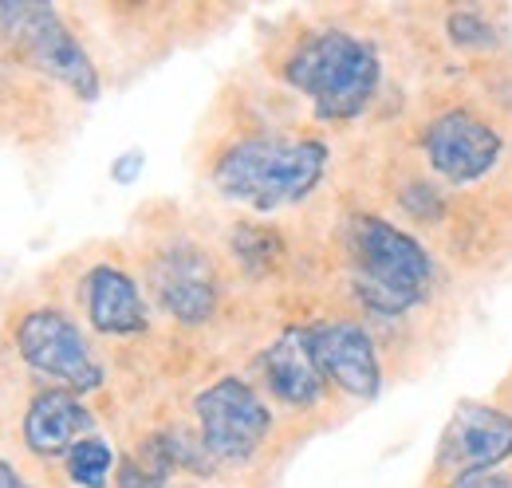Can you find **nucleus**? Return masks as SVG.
Masks as SVG:
<instances>
[{
  "label": "nucleus",
  "mask_w": 512,
  "mask_h": 488,
  "mask_svg": "<svg viewBox=\"0 0 512 488\" xmlns=\"http://www.w3.org/2000/svg\"><path fill=\"white\" fill-rule=\"evenodd\" d=\"M193 414L201 426L197 441L209 453V461H229V465L249 461L272 429L268 406L241 378H217L213 386H205L193 398Z\"/></svg>",
  "instance_id": "nucleus-5"
},
{
  "label": "nucleus",
  "mask_w": 512,
  "mask_h": 488,
  "mask_svg": "<svg viewBox=\"0 0 512 488\" xmlns=\"http://www.w3.org/2000/svg\"><path fill=\"white\" fill-rule=\"evenodd\" d=\"M264 386L284 402V406H316L323 394V374L308 343V327H288L264 355H260Z\"/></svg>",
  "instance_id": "nucleus-12"
},
{
  "label": "nucleus",
  "mask_w": 512,
  "mask_h": 488,
  "mask_svg": "<svg viewBox=\"0 0 512 488\" xmlns=\"http://www.w3.org/2000/svg\"><path fill=\"white\" fill-rule=\"evenodd\" d=\"M446 32L457 48H469V52H477V48H493V44H497L493 24H489L481 12H469V8H465V12H449Z\"/></svg>",
  "instance_id": "nucleus-17"
},
{
  "label": "nucleus",
  "mask_w": 512,
  "mask_h": 488,
  "mask_svg": "<svg viewBox=\"0 0 512 488\" xmlns=\"http://www.w3.org/2000/svg\"><path fill=\"white\" fill-rule=\"evenodd\" d=\"M150 284H154L158 304L166 307L178 323H186V327L205 323L217 311V276H213V264L193 244L166 248L154 260Z\"/></svg>",
  "instance_id": "nucleus-10"
},
{
  "label": "nucleus",
  "mask_w": 512,
  "mask_h": 488,
  "mask_svg": "<svg viewBox=\"0 0 512 488\" xmlns=\"http://www.w3.org/2000/svg\"><path fill=\"white\" fill-rule=\"evenodd\" d=\"M446 488H512V477L501 469H477V473H453Z\"/></svg>",
  "instance_id": "nucleus-19"
},
{
  "label": "nucleus",
  "mask_w": 512,
  "mask_h": 488,
  "mask_svg": "<svg viewBox=\"0 0 512 488\" xmlns=\"http://www.w3.org/2000/svg\"><path fill=\"white\" fill-rule=\"evenodd\" d=\"M83 304H87V319L99 335L123 339V335H142L150 327V311H146L138 284L115 264H95L83 276Z\"/></svg>",
  "instance_id": "nucleus-11"
},
{
  "label": "nucleus",
  "mask_w": 512,
  "mask_h": 488,
  "mask_svg": "<svg viewBox=\"0 0 512 488\" xmlns=\"http://www.w3.org/2000/svg\"><path fill=\"white\" fill-rule=\"evenodd\" d=\"M142 166H146V154H142V150H127V154L115 158L111 178H115L119 185H134L138 182V174H142Z\"/></svg>",
  "instance_id": "nucleus-20"
},
{
  "label": "nucleus",
  "mask_w": 512,
  "mask_h": 488,
  "mask_svg": "<svg viewBox=\"0 0 512 488\" xmlns=\"http://www.w3.org/2000/svg\"><path fill=\"white\" fill-rule=\"evenodd\" d=\"M209 453L201 441H190L182 429L150 433L134 453H127L115 469V488H166L174 469H201Z\"/></svg>",
  "instance_id": "nucleus-14"
},
{
  "label": "nucleus",
  "mask_w": 512,
  "mask_h": 488,
  "mask_svg": "<svg viewBox=\"0 0 512 488\" xmlns=\"http://www.w3.org/2000/svg\"><path fill=\"white\" fill-rule=\"evenodd\" d=\"M16 351L36 374L64 382L71 394H91L103 386V366L91 355L83 331L56 307H36L16 323Z\"/></svg>",
  "instance_id": "nucleus-6"
},
{
  "label": "nucleus",
  "mask_w": 512,
  "mask_h": 488,
  "mask_svg": "<svg viewBox=\"0 0 512 488\" xmlns=\"http://www.w3.org/2000/svg\"><path fill=\"white\" fill-rule=\"evenodd\" d=\"M64 461H67V477L79 488H107L111 473H115V449L103 437L75 441Z\"/></svg>",
  "instance_id": "nucleus-15"
},
{
  "label": "nucleus",
  "mask_w": 512,
  "mask_h": 488,
  "mask_svg": "<svg viewBox=\"0 0 512 488\" xmlns=\"http://www.w3.org/2000/svg\"><path fill=\"white\" fill-rule=\"evenodd\" d=\"M0 488H32V485H28V481H24V477H20V473L0 457Z\"/></svg>",
  "instance_id": "nucleus-21"
},
{
  "label": "nucleus",
  "mask_w": 512,
  "mask_h": 488,
  "mask_svg": "<svg viewBox=\"0 0 512 488\" xmlns=\"http://www.w3.org/2000/svg\"><path fill=\"white\" fill-rule=\"evenodd\" d=\"M347 252L355 268V300L375 315H402L426 300L434 260L410 233L383 217L359 213L347 225Z\"/></svg>",
  "instance_id": "nucleus-3"
},
{
  "label": "nucleus",
  "mask_w": 512,
  "mask_h": 488,
  "mask_svg": "<svg viewBox=\"0 0 512 488\" xmlns=\"http://www.w3.org/2000/svg\"><path fill=\"white\" fill-rule=\"evenodd\" d=\"M0 36H8L36 71L60 79L75 99L95 103L103 83L87 48L71 36L60 12L44 0H0Z\"/></svg>",
  "instance_id": "nucleus-4"
},
{
  "label": "nucleus",
  "mask_w": 512,
  "mask_h": 488,
  "mask_svg": "<svg viewBox=\"0 0 512 488\" xmlns=\"http://www.w3.org/2000/svg\"><path fill=\"white\" fill-rule=\"evenodd\" d=\"M229 248H233V256H237V264H241L245 272H253V276L272 272V264L284 256L280 237H276L272 229H264V225H249V221L233 229Z\"/></svg>",
  "instance_id": "nucleus-16"
},
{
  "label": "nucleus",
  "mask_w": 512,
  "mask_h": 488,
  "mask_svg": "<svg viewBox=\"0 0 512 488\" xmlns=\"http://www.w3.org/2000/svg\"><path fill=\"white\" fill-rule=\"evenodd\" d=\"M327 158L331 154L320 138H241L217 158L213 185L229 201L272 213L304 201L327 174Z\"/></svg>",
  "instance_id": "nucleus-1"
},
{
  "label": "nucleus",
  "mask_w": 512,
  "mask_h": 488,
  "mask_svg": "<svg viewBox=\"0 0 512 488\" xmlns=\"http://www.w3.org/2000/svg\"><path fill=\"white\" fill-rule=\"evenodd\" d=\"M512 457V414L485 406V402H461L438 437V465L453 473H477L497 469Z\"/></svg>",
  "instance_id": "nucleus-9"
},
{
  "label": "nucleus",
  "mask_w": 512,
  "mask_h": 488,
  "mask_svg": "<svg viewBox=\"0 0 512 488\" xmlns=\"http://www.w3.org/2000/svg\"><path fill=\"white\" fill-rule=\"evenodd\" d=\"M95 418L71 390H40L24 414V445L36 457H67L75 441L91 437Z\"/></svg>",
  "instance_id": "nucleus-13"
},
{
  "label": "nucleus",
  "mask_w": 512,
  "mask_h": 488,
  "mask_svg": "<svg viewBox=\"0 0 512 488\" xmlns=\"http://www.w3.org/2000/svg\"><path fill=\"white\" fill-rule=\"evenodd\" d=\"M284 79L288 87L312 99L323 122H347L371 107L383 79V63L371 40L343 28H327L308 36L284 60Z\"/></svg>",
  "instance_id": "nucleus-2"
},
{
  "label": "nucleus",
  "mask_w": 512,
  "mask_h": 488,
  "mask_svg": "<svg viewBox=\"0 0 512 488\" xmlns=\"http://www.w3.org/2000/svg\"><path fill=\"white\" fill-rule=\"evenodd\" d=\"M398 201L418 217V221H438L442 213H446V201H442V193L434 189V185L426 182H410L402 193H398Z\"/></svg>",
  "instance_id": "nucleus-18"
},
{
  "label": "nucleus",
  "mask_w": 512,
  "mask_h": 488,
  "mask_svg": "<svg viewBox=\"0 0 512 488\" xmlns=\"http://www.w3.org/2000/svg\"><path fill=\"white\" fill-rule=\"evenodd\" d=\"M308 343L320 366L323 382H335L343 394L371 402L383 390V366L375 355V343L367 335V327L351 323V319H327L308 327Z\"/></svg>",
  "instance_id": "nucleus-8"
},
{
  "label": "nucleus",
  "mask_w": 512,
  "mask_h": 488,
  "mask_svg": "<svg viewBox=\"0 0 512 488\" xmlns=\"http://www.w3.org/2000/svg\"><path fill=\"white\" fill-rule=\"evenodd\" d=\"M422 150H426L430 166L446 182L469 185L497 170V162L505 154V142L489 122L477 119L473 111H446V115L426 122Z\"/></svg>",
  "instance_id": "nucleus-7"
}]
</instances>
